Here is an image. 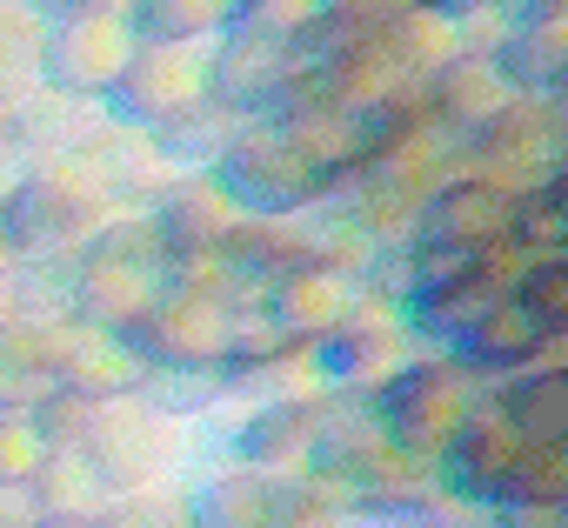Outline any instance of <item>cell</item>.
<instances>
[{
	"label": "cell",
	"instance_id": "8fae6325",
	"mask_svg": "<svg viewBox=\"0 0 568 528\" xmlns=\"http://www.w3.org/2000/svg\"><path fill=\"white\" fill-rule=\"evenodd\" d=\"M261 121H274L281 134H288L328 181H348L368 154H375V128H368V114H355V108H342L335 94H328V81H322V68L308 61V74L281 94V108L274 114H261Z\"/></svg>",
	"mask_w": 568,
	"mask_h": 528
},
{
	"label": "cell",
	"instance_id": "f546056e",
	"mask_svg": "<svg viewBox=\"0 0 568 528\" xmlns=\"http://www.w3.org/2000/svg\"><path fill=\"white\" fill-rule=\"evenodd\" d=\"M388 48H395V61H402L408 74L435 81V74L462 54V28H455V14L442 8V0H428V8H415V14H402V21H388Z\"/></svg>",
	"mask_w": 568,
	"mask_h": 528
},
{
	"label": "cell",
	"instance_id": "7bdbcfd3",
	"mask_svg": "<svg viewBox=\"0 0 568 528\" xmlns=\"http://www.w3.org/2000/svg\"><path fill=\"white\" fill-rule=\"evenodd\" d=\"M355 8H362L368 21H402V14H415V8H428V0H355Z\"/></svg>",
	"mask_w": 568,
	"mask_h": 528
},
{
	"label": "cell",
	"instance_id": "1f68e13d",
	"mask_svg": "<svg viewBox=\"0 0 568 528\" xmlns=\"http://www.w3.org/2000/svg\"><path fill=\"white\" fill-rule=\"evenodd\" d=\"M322 21H328V0H241V14H234V28L288 41V48H308Z\"/></svg>",
	"mask_w": 568,
	"mask_h": 528
},
{
	"label": "cell",
	"instance_id": "f1b7e54d",
	"mask_svg": "<svg viewBox=\"0 0 568 528\" xmlns=\"http://www.w3.org/2000/svg\"><path fill=\"white\" fill-rule=\"evenodd\" d=\"M34 501H41V515H101L114 495H108L101 468L88 461V448H48V461L34 475Z\"/></svg>",
	"mask_w": 568,
	"mask_h": 528
},
{
	"label": "cell",
	"instance_id": "83f0119b",
	"mask_svg": "<svg viewBox=\"0 0 568 528\" xmlns=\"http://www.w3.org/2000/svg\"><path fill=\"white\" fill-rule=\"evenodd\" d=\"M234 128H241V114H227V108L207 94L201 108H187L181 121H168V128L154 134V148L168 154V167H174V174H201V167H214V161L227 154Z\"/></svg>",
	"mask_w": 568,
	"mask_h": 528
},
{
	"label": "cell",
	"instance_id": "30bf717a",
	"mask_svg": "<svg viewBox=\"0 0 568 528\" xmlns=\"http://www.w3.org/2000/svg\"><path fill=\"white\" fill-rule=\"evenodd\" d=\"M322 355H328L335 395H375V388H388L422 355V335H415L408 308H395V302H382V295L362 288V308L322 342Z\"/></svg>",
	"mask_w": 568,
	"mask_h": 528
},
{
	"label": "cell",
	"instance_id": "52a82bcc",
	"mask_svg": "<svg viewBox=\"0 0 568 528\" xmlns=\"http://www.w3.org/2000/svg\"><path fill=\"white\" fill-rule=\"evenodd\" d=\"M207 48H194V41H141L121 88L108 94V114L141 128V134H161L168 121H181L187 108L207 101Z\"/></svg>",
	"mask_w": 568,
	"mask_h": 528
},
{
	"label": "cell",
	"instance_id": "d590c367",
	"mask_svg": "<svg viewBox=\"0 0 568 528\" xmlns=\"http://www.w3.org/2000/svg\"><path fill=\"white\" fill-rule=\"evenodd\" d=\"M515 302H521L548 335H568V254H541L535 268L521 275Z\"/></svg>",
	"mask_w": 568,
	"mask_h": 528
},
{
	"label": "cell",
	"instance_id": "ab89813d",
	"mask_svg": "<svg viewBox=\"0 0 568 528\" xmlns=\"http://www.w3.org/2000/svg\"><path fill=\"white\" fill-rule=\"evenodd\" d=\"M0 528H41L34 488H0Z\"/></svg>",
	"mask_w": 568,
	"mask_h": 528
},
{
	"label": "cell",
	"instance_id": "5bb4252c",
	"mask_svg": "<svg viewBox=\"0 0 568 528\" xmlns=\"http://www.w3.org/2000/svg\"><path fill=\"white\" fill-rule=\"evenodd\" d=\"M521 448H528L521 422L508 415V402H501L495 388H481V402L468 408L462 435H455L448 455H442V488L462 495L468 508H495L501 488H508V475H515V455H521Z\"/></svg>",
	"mask_w": 568,
	"mask_h": 528
},
{
	"label": "cell",
	"instance_id": "484cf974",
	"mask_svg": "<svg viewBox=\"0 0 568 528\" xmlns=\"http://www.w3.org/2000/svg\"><path fill=\"white\" fill-rule=\"evenodd\" d=\"M41 54H48V8L0 0V101L41 94Z\"/></svg>",
	"mask_w": 568,
	"mask_h": 528
},
{
	"label": "cell",
	"instance_id": "bcb514c9",
	"mask_svg": "<svg viewBox=\"0 0 568 528\" xmlns=\"http://www.w3.org/2000/svg\"><path fill=\"white\" fill-rule=\"evenodd\" d=\"M535 368H568V335H541V355Z\"/></svg>",
	"mask_w": 568,
	"mask_h": 528
},
{
	"label": "cell",
	"instance_id": "ba28073f",
	"mask_svg": "<svg viewBox=\"0 0 568 528\" xmlns=\"http://www.w3.org/2000/svg\"><path fill=\"white\" fill-rule=\"evenodd\" d=\"M161 295H168V268H154V261H121V254L81 247L61 268V308L74 322L114 328V335H141V322L154 315Z\"/></svg>",
	"mask_w": 568,
	"mask_h": 528
},
{
	"label": "cell",
	"instance_id": "9c48e42d",
	"mask_svg": "<svg viewBox=\"0 0 568 528\" xmlns=\"http://www.w3.org/2000/svg\"><path fill=\"white\" fill-rule=\"evenodd\" d=\"M388 455H395V441H388L375 402H368V395H328L322 428H315V455H308L302 475L328 495V508H348V515H355L362 488L375 481V468H382Z\"/></svg>",
	"mask_w": 568,
	"mask_h": 528
},
{
	"label": "cell",
	"instance_id": "836d02e7",
	"mask_svg": "<svg viewBox=\"0 0 568 528\" xmlns=\"http://www.w3.org/2000/svg\"><path fill=\"white\" fill-rule=\"evenodd\" d=\"M88 247L121 254V261H154V268H168V241H161L154 207H121V214H108V221L88 234Z\"/></svg>",
	"mask_w": 568,
	"mask_h": 528
},
{
	"label": "cell",
	"instance_id": "ac0fdd59",
	"mask_svg": "<svg viewBox=\"0 0 568 528\" xmlns=\"http://www.w3.org/2000/svg\"><path fill=\"white\" fill-rule=\"evenodd\" d=\"M488 61L515 94H555L568 81V0H521Z\"/></svg>",
	"mask_w": 568,
	"mask_h": 528
},
{
	"label": "cell",
	"instance_id": "60d3db41",
	"mask_svg": "<svg viewBox=\"0 0 568 528\" xmlns=\"http://www.w3.org/2000/svg\"><path fill=\"white\" fill-rule=\"evenodd\" d=\"M48 14H114V21H128L134 14V0H41Z\"/></svg>",
	"mask_w": 568,
	"mask_h": 528
},
{
	"label": "cell",
	"instance_id": "4dcf8cb0",
	"mask_svg": "<svg viewBox=\"0 0 568 528\" xmlns=\"http://www.w3.org/2000/svg\"><path fill=\"white\" fill-rule=\"evenodd\" d=\"M501 501L535 508V515H561L568 508V441H528L515 455V475H508Z\"/></svg>",
	"mask_w": 568,
	"mask_h": 528
},
{
	"label": "cell",
	"instance_id": "3957f363",
	"mask_svg": "<svg viewBox=\"0 0 568 528\" xmlns=\"http://www.w3.org/2000/svg\"><path fill=\"white\" fill-rule=\"evenodd\" d=\"M315 515H348V508H328V495L308 475H267V468H234V461H207L187 475L194 528H302Z\"/></svg>",
	"mask_w": 568,
	"mask_h": 528
},
{
	"label": "cell",
	"instance_id": "816d5d0a",
	"mask_svg": "<svg viewBox=\"0 0 568 528\" xmlns=\"http://www.w3.org/2000/svg\"><path fill=\"white\" fill-rule=\"evenodd\" d=\"M302 528H355V515H315V521H302Z\"/></svg>",
	"mask_w": 568,
	"mask_h": 528
},
{
	"label": "cell",
	"instance_id": "44dd1931",
	"mask_svg": "<svg viewBox=\"0 0 568 528\" xmlns=\"http://www.w3.org/2000/svg\"><path fill=\"white\" fill-rule=\"evenodd\" d=\"M541 322L515 302V295H501V302H488L481 308V322L455 342V355L495 388V382H508V375H521V368H535V355H541Z\"/></svg>",
	"mask_w": 568,
	"mask_h": 528
},
{
	"label": "cell",
	"instance_id": "d6a6232c",
	"mask_svg": "<svg viewBox=\"0 0 568 528\" xmlns=\"http://www.w3.org/2000/svg\"><path fill=\"white\" fill-rule=\"evenodd\" d=\"M101 528H194V521H187V481L114 495V501L101 508Z\"/></svg>",
	"mask_w": 568,
	"mask_h": 528
},
{
	"label": "cell",
	"instance_id": "b9f144b4",
	"mask_svg": "<svg viewBox=\"0 0 568 528\" xmlns=\"http://www.w3.org/2000/svg\"><path fill=\"white\" fill-rule=\"evenodd\" d=\"M481 528H555V515H535V508H508V501H495V508L481 515Z\"/></svg>",
	"mask_w": 568,
	"mask_h": 528
},
{
	"label": "cell",
	"instance_id": "f6af8a7d",
	"mask_svg": "<svg viewBox=\"0 0 568 528\" xmlns=\"http://www.w3.org/2000/svg\"><path fill=\"white\" fill-rule=\"evenodd\" d=\"M355 528H442L428 515H355Z\"/></svg>",
	"mask_w": 568,
	"mask_h": 528
},
{
	"label": "cell",
	"instance_id": "9f6ffc18",
	"mask_svg": "<svg viewBox=\"0 0 568 528\" xmlns=\"http://www.w3.org/2000/svg\"><path fill=\"white\" fill-rule=\"evenodd\" d=\"M34 8H41V0H34Z\"/></svg>",
	"mask_w": 568,
	"mask_h": 528
},
{
	"label": "cell",
	"instance_id": "4316f807",
	"mask_svg": "<svg viewBox=\"0 0 568 528\" xmlns=\"http://www.w3.org/2000/svg\"><path fill=\"white\" fill-rule=\"evenodd\" d=\"M234 14H241V0H134L128 28H134V41H194V48H207L234 28Z\"/></svg>",
	"mask_w": 568,
	"mask_h": 528
},
{
	"label": "cell",
	"instance_id": "681fc988",
	"mask_svg": "<svg viewBox=\"0 0 568 528\" xmlns=\"http://www.w3.org/2000/svg\"><path fill=\"white\" fill-rule=\"evenodd\" d=\"M548 201H555V207H561V214H568V161H561V167H555V181H548Z\"/></svg>",
	"mask_w": 568,
	"mask_h": 528
},
{
	"label": "cell",
	"instance_id": "f5cc1de1",
	"mask_svg": "<svg viewBox=\"0 0 568 528\" xmlns=\"http://www.w3.org/2000/svg\"><path fill=\"white\" fill-rule=\"evenodd\" d=\"M555 528H568V508H561V515H555Z\"/></svg>",
	"mask_w": 568,
	"mask_h": 528
},
{
	"label": "cell",
	"instance_id": "e575fe53",
	"mask_svg": "<svg viewBox=\"0 0 568 528\" xmlns=\"http://www.w3.org/2000/svg\"><path fill=\"white\" fill-rule=\"evenodd\" d=\"M41 461H48L41 422L28 408H8V415H0V488H34Z\"/></svg>",
	"mask_w": 568,
	"mask_h": 528
},
{
	"label": "cell",
	"instance_id": "c3c4849f",
	"mask_svg": "<svg viewBox=\"0 0 568 528\" xmlns=\"http://www.w3.org/2000/svg\"><path fill=\"white\" fill-rule=\"evenodd\" d=\"M14 315H21V302H14V275H8V282H0V328H8Z\"/></svg>",
	"mask_w": 568,
	"mask_h": 528
},
{
	"label": "cell",
	"instance_id": "11a10c76",
	"mask_svg": "<svg viewBox=\"0 0 568 528\" xmlns=\"http://www.w3.org/2000/svg\"><path fill=\"white\" fill-rule=\"evenodd\" d=\"M561 254H568V241H561Z\"/></svg>",
	"mask_w": 568,
	"mask_h": 528
},
{
	"label": "cell",
	"instance_id": "ee69618b",
	"mask_svg": "<svg viewBox=\"0 0 568 528\" xmlns=\"http://www.w3.org/2000/svg\"><path fill=\"white\" fill-rule=\"evenodd\" d=\"M448 14H521V0H442Z\"/></svg>",
	"mask_w": 568,
	"mask_h": 528
},
{
	"label": "cell",
	"instance_id": "603a6c76",
	"mask_svg": "<svg viewBox=\"0 0 568 528\" xmlns=\"http://www.w3.org/2000/svg\"><path fill=\"white\" fill-rule=\"evenodd\" d=\"M428 101H435V121L468 141L475 128H488V121L515 101V88L501 81V68H495L488 54H455V61L428 81Z\"/></svg>",
	"mask_w": 568,
	"mask_h": 528
},
{
	"label": "cell",
	"instance_id": "cb8c5ba5",
	"mask_svg": "<svg viewBox=\"0 0 568 528\" xmlns=\"http://www.w3.org/2000/svg\"><path fill=\"white\" fill-rule=\"evenodd\" d=\"M227 382L247 402H328L335 395V375H328L322 342H302V335H288L267 362H254V368H241Z\"/></svg>",
	"mask_w": 568,
	"mask_h": 528
},
{
	"label": "cell",
	"instance_id": "e0dca14e",
	"mask_svg": "<svg viewBox=\"0 0 568 528\" xmlns=\"http://www.w3.org/2000/svg\"><path fill=\"white\" fill-rule=\"evenodd\" d=\"M355 308H362V275L335 268L322 254L302 261V268H288L281 282H267V315L302 342H328Z\"/></svg>",
	"mask_w": 568,
	"mask_h": 528
},
{
	"label": "cell",
	"instance_id": "4fadbf2b",
	"mask_svg": "<svg viewBox=\"0 0 568 528\" xmlns=\"http://www.w3.org/2000/svg\"><path fill=\"white\" fill-rule=\"evenodd\" d=\"M48 355H54V388L81 395V402H128V395H141L154 382V368H148L134 335L94 328V322H74V315L54 322Z\"/></svg>",
	"mask_w": 568,
	"mask_h": 528
},
{
	"label": "cell",
	"instance_id": "7402d4cb",
	"mask_svg": "<svg viewBox=\"0 0 568 528\" xmlns=\"http://www.w3.org/2000/svg\"><path fill=\"white\" fill-rule=\"evenodd\" d=\"M221 254L254 282H281L288 268L315 261V221L308 214H241V227L221 241Z\"/></svg>",
	"mask_w": 568,
	"mask_h": 528
},
{
	"label": "cell",
	"instance_id": "db71d44e",
	"mask_svg": "<svg viewBox=\"0 0 568 528\" xmlns=\"http://www.w3.org/2000/svg\"><path fill=\"white\" fill-rule=\"evenodd\" d=\"M328 8H355V0H328Z\"/></svg>",
	"mask_w": 568,
	"mask_h": 528
},
{
	"label": "cell",
	"instance_id": "f907efd6",
	"mask_svg": "<svg viewBox=\"0 0 568 528\" xmlns=\"http://www.w3.org/2000/svg\"><path fill=\"white\" fill-rule=\"evenodd\" d=\"M14 268H21V261H14V247H8V227H0V282H8Z\"/></svg>",
	"mask_w": 568,
	"mask_h": 528
},
{
	"label": "cell",
	"instance_id": "f35d334b",
	"mask_svg": "<svg viewBox=\"0 0 568 528\" xmlns=\"http://www.w3.org/2000/svg\"><path fill=\"white\" fill-rule=\"evenodd\" d=\"M34 161V128H28V101H0V181H21Z\"/></svg>",
	"mask_w": 568,
	"mask_h": 528
},
{
	"label": "cell",
	"instance_id": "277c9868",
	"mask_svg": "<svg viewBox=\"0 0 568 528\" xmlns=\"http://www.w3.org/2000/svg\"><path fill=\"white\" fill-rule=\"evenodd\" d=\"M214 174L227 181V194L247 214H315L335 194V181L274 121H241L234 141H227V154L214 161Z\"/></svg>",
	"mask_w": 568,
	"mask_h": 528
},
{
	"label": "cell",
	"instance_id": "7a4b0ae2",
	"mask_svg": "<svg viewBox=\"0 0 568 528\" xmlns=\"http://www.w3.org/2000/svg\"><path fill=\"white\" fill-rule=\"evenodd\" d=\"M481 375L455 355V348H422L388 388H375L368 402H375V415H382V428H388V441L402 448V455H415V461H428V468H442V455H448V441L462 435V422H468V408L481 402Z\"/></svg>",
	"mask_w": 568,
	"mask_h": 528
},
{
	"label": "cell",
	"instance_id": "2e32d148",
	"mask_svg": "<svg viewBox=\"0 0 568 528\" xmlns=\"http://www.w3.org/2000/svg\"><path fill=\"white\" fill-rule=\"evenodd\" d=\"M134 342L154 375H227V308L221 302L168 288Z\"/></svg>",
	"mask_w": 568,
	"mask_h": 528
},
{
	"label": "cell",
	"instance_id": "8d00e7d4",
	"mask_svg": "<svg viewBox=\"0 0 568 528\" xmlns=\"http://www.w3.org/2000/svg\"><path fill=\"white\" fill-rule=\"evenodd\" d=\"M508 241H521L528 254H561V241H568V214L548 201V187H535V194H515Z\"/></svg>",
	"mask_w": 568,
	"mask_h": 528
},
{
	"label": "cell",
	"instance_id": "6da1fadb",
	"mask_svg": "<svg viewBox=\"0 0 568 528\" xmlns=\"http://www.w3.org/2000/svg\"><path fill=\"white\" fill-rule=\"evenodd\" d=\"M88 461L101 468L108 495H134V488H168V481H187L201 468V435L194 422L154 408L148 395H128V402H101L94 408V428H88Z\"/></svg>",
	"mask_w": 568,
	"mask_h": 528
},
{
	"label": "cell",
	"instance_id": "d4e9b609",
	"mask_svg": "<svg viewBox=\"0 0 568 528\" xmlns=\"http://www.w3.org/2000/svg\"><path fill=\"white\" fill-rule=\"evenodd\" d=\"M54 322L61 315H14L8 328H0V415L34 408L54 388V355H48Z\"/></svg>",
	"mask_w": 568,
	"mask_h": 528
},
{
	"label": "cell",
	"instance_id": "ffe728a7",
	"mask_svg": "<svg viewBox=\"0 0 568 528\" xmlns=\"http://www.w3.org/2000/svg\"><path fill=\"white\" fill-rule=\"evenodd\" d=\"M241 214H247V207L227 194V181H221L214 167L174 174V187L154 201V221H161L168 254H207V247H221V241L241 227Z\"/></svg>",
	"mask_w": 568,
	"mask_h": 528
},
{
	"label": "cell",
	"instance_id": "7c38bea8",
	"mask_svg": "<svg viewBox=\"0 0 568 528\" xmlns=\"http://www.w3.org/2000/svg\"><path fill=\"white\" fill-rule=\"evenodd\" d=\"M308 74V48H288V41H267V34H247V28H227L214 48H207V94L241 114V121H261L281 108L295 81Z\"/></svg>",
	"mask_w": 568,
	"mask_h": 528
},
{
	"label": "cell",
	"instance_id": "9a60e30c",
	"mask_svg": "<svg viewBox=\"0 0 568 528\" xmlns=\"http://www.w3.org/2000/svg\"><path fill=\"white\" fill-rule=\"evenodd\" d=\"M362 174H375L388 194H402V201H435L448 181H462L468 174V141L455 134V128H442L435 114H422V121H402V128H382L375 134V154L362 161Z\"/></svg>",
	"mask_w": 568,
	"mask_h": 528
},
{
	"label": "cell",
	"instance_id": "74e56055",
	"mask_svg": "<svg viewBox=\"0 0 568 528\" xmlns=\"http://www.w3.org/2000/svg\"><path fill=\"white\" fill-rule=\"evenodd\" d=\"M94 408H101V402H81V395H68V388H48L28 415L41 422L48 448H81V441H88V428H94Z\"/></svg>",
	"mask_w": 568,
	"mask_h": 528
},
{
	"label": "cell",
	"instance_id": "8992f818",
	"mask_svg": "<svg viewBox=\"0 0 568 528\" xmlns=\"http://www.w3.org/2000/svg\"><path fill=\"white\" fill-rule=\"evenodd\" d=\"M555 167H561V148H555L548 94H515L488 128L468 134V174L501 194H535L555 181Z\"/></svg>",
	"mask_w": 568,
	"mask_h": 528
},
{
	"label": "cell",
	"instance_id": "5b68a950",
	"mask_svg": "<svg viewBox=\"0 0 568 528\" xmlns=\"http://www.w3.org/2000/svg\"><path fill=\"white\" fill-rule=\"evenodd\" d=\"M134 28L114 14H48V54H41V94L54 101H101L121 88L134 61Z\"/></svg>",
	"mask_w": 568,
	"mask_h": 528
},
{
	"label": "cell",
	"instance_id": "7dc6e473",
	"mask_svg": "<svg viewBox=\"0 0 568 528\" xmlns=\"http://www.w3.org/2000/svg\"><path fill=\"white\" fill-rule=\"evenodd\" d=\"M548 108H555V148L568 161V94H548Z\"/></svg>",
	"mask_w": 568,
	"mask_h": 528
},
{
	"label": "cell",
	"instance_id": "d6986e66",
	"mask_svg": "<svg viewBox=\"0 0 568 528\" xmlns=\"http://www.w3.org/2000/svg\"><path fill=\"white\" fill-rule=\"evenodd\" d=\"M508 221H515V194L462 174L448 181L435 201H422V221H415V241L422 247H448V254H481L495 241H508Z\"/></svg>",
	"mask_w": 568,
	"mask_h": 528
}]
</instances>
